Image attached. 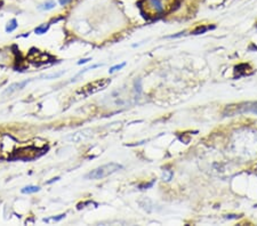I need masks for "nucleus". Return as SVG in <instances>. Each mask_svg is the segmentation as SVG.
Listing matches in <instances>:
<instances>
[{"label": "nucleus", "mask_w": 257, "mask_h": 226, "mask_svg": "<svg viewBox=\"0 0 257 226\" xmlns=\"http://www.w3.org/2000/svg\"><path fill=\"white\" fill-rule=\"evenodd\" d=\"M111 83V79L109 78H103V79H98L96 81H93L87 83L86 86L80 89L78 94H80L82 97H88L90 95H94V94L98 93L101 90H104L105 88L109 87V85Z\"/></svg>", "instance_id": "obj_3"}, {"label": "nucleus", "mask_w": 257, "mask_h": 226, "mask_svg": "<svg viewBox=\"0 0 257 226\" xmlns=\"http://www.w3.org/2000/svg\"><path fill=\"white\" fill-rule=\"evenodd\" d=\"M62 74H64V71H61V72H53V73H49V74L40 75V79L50 80V79H56V78H60V77H61Z\"/></svg>", "instance_id": "obj_9"}, {"label": "nucleus", "mask_w": 257, "mask_h": 226, "mask_svg": "<svg viewBox=\"0 0 257 226\" xmlns=\"http://www.w3.org/2000/svg\"><path fill=\"white\" fill-rule=\"evenodd\" d=\"M55 6H56V2H55V1H47L45 4L40 5L38 8L41 9V11H50V9H53Z\"/></svg>", "instance_id": "obj_10"}, {"label": "nucleus", "mask_w": 257, "mask_h": 226, "mask_svg": "<svg viewBox=\"0 0 257 226\" xmlns=\"http://www.w3.org/2000/svg\"><path fill=\"white\" fill-rule=\"evenodd\" d=\"M89 61H90V58H84V59L79 61V62H78V64H79V65H81V64H86V63H88Z\"/></svg>", "instance_id": "obj_15"}, {"label": "nucleus", "mask_w": 257, "mask_h": 226, "mask_svg": "<svg viewBox=\"0 0 257 226\" xmlns=\"http://www.w3.org/2000/svg\"><path fill=\"white\" fill-rule=\"evenodd\" d=\"M125 65H126L125 62H124V63H121V64H117V65H114V66H112L111 69L109 70V73H113V72H115V71H118V70L122 69Z\"/></svg>", "instance_id": "obj_14"}, {"label": "nucleus", "mask_w": 257, "mask_h": 226, "mask_svg": "<svg viewBox=\"0 0 257 226\" xmlns=\"http://www.w3.org/2000/svg\"><path fill=\"white\" fill-rule=\"evenodd\" d=\"M213 29V28H210V26H200V28H198L197 30H194L193 31V35H200V33H203V32H206L207 30H210Z\"/></svg>", "instance_id": "obj_13"}, {"label": "nucleus", "mask_w": 257, "mask_h": 226, "mask_svg": "<svg viewBox=\"0 0 257 226\" xmlns=\"http://www.w3.org/2000/svg\"><path fill=\"white\" fill-rule=\"evenodd\" d=\"M40 191V187L39 186H35V185H28L25 187H23L21 192L23 194H31V193H35V192H39Z\"/></svg>", "instance_id": "obj_7"}, {"label": "nucleus", "mask_w": 257, "mask_h": 226, "mask_svg": "<svg viewBox=\"0 0 257 226\" xmlns=\"http://www.w3.org/2000/svg\"><path fill=\"white\" fill-rule=\"evenodd\" d=\"M17 26H18V24H17L16 18H13V20H11V22L7 24V26H6V32H13Z\"/></svg>", "instance_id": "obj_11"}, {"label": "nucleus", "mask_w": 257, "mask_h": 226, "mask_svg": "<svg viewBox=\"0 0 257 226\" xmlns=\"http://www.w3.org/2000/svg\"><path fill=\"white\" fill-rule=\"evenodd\" d=\"M70 1H71V0H60V4H61L62 6H65V5H68Z\"/></svg>", "instance_id": "obj_16"}, {"label": "nucleus", "mask_w": 257, "mask_h": 226, "mask_svg": "<svg viewBox=\"0 0 257 226\" xmlns=\"http://www.w3.org/2000/svg\"><path fill=\"white\" fill-rule=\"evenodd\" d=\"M122 168L124 167L119 163H106V164H103L101 167H97L94 170H91L90 173L86 176V178H88V179H102L104 177H108L110 175L119 171Z\"/></svg>", "instance_id": "obj_2"}, {"label": "nucleus", "mask_w": 257, "mask_h": 226, "mask_svg": "<svg viewBox=\"0 0 257 226\" xmlns=\"http://www.w3.org/2000/svg\"><path fill=\"white\" fill-rule=\"evenodd\" d=\"M57 180H60V177H55V178H53L51 180H49V182H47L48 184H51L53 182H57Z\"/></svg>", "instance_id": "obj_17"}, {"label": "nucleus", "mask_w": 257, "mask_h": 226, "mask_svg": "<svg viewBox=\"0 0 257 226\" xmlns=\"http://www.w3.org/2000/svg\"><path fill=\"white\" fill-rule=\"evenodd\" d=\"M48 29H49V24H41L38 28H35L34 32L37 35H44V33H46L48 31Z\"/></svg>", "instance_id": "obj_12"}, {"label": "nucleus", "mask_w": 257, "mask_h": 226, "mask_svg": "<svg viewBox=\"0 0 257 226\" xmlns=\"http://www.w3.org/2000/svg\"><path fill=\"white\" fill-rule=\"evenodd\" d=\"M38 157V150L34 149L32 146L29 147H22L15 151L13 159H18V160H23V161H30L33 160Z\"/></svg>", "instance_id": "obj_4"}, {"label": "nucleus", "mask_w": 257, "mask_h": 226, "mask_svg": "<svg viewBox=\"0 0 257 226\" xmlns=\"http://www.w3.org/2000/svg\"><path fill=\"white\" fill-rule=\"evenodd\" d=\"M91 136H93V130L91 129H84V130H80V131H77V133L68 136L66 139L70 140V142H73V143H78V142H82V140L88 139Z\"/></svg>", "instance_id": "obj_5"}, {"label": "nucleus", "mask_w": 257, "mask_h": 226, "mask_svg": "<svg viewBox=\"0 0 257 226\" xmlns=\"http://www.w3.org/2000/svg\"><path fill=\"white\" fill-rule=\"evenodd\" d=\"M30 81H31V80H24V81H21V82H15V83H13V85H11L9 87L7 88L5 92H4V94H5V95H8V94L11 95V94H13L14 92H16V90L23 89Z\"/></svg>", "instance_id": "obj_6"}, {"label": "nucleus", "mask_w": 257, "mask_h": 226, "mask_svg": "<svg viewBox=\"0 0 257 226\" xmlns=\"http://www.w3.org/2000/svg\"><path fill=\"white\" fill-rule=\"evenodd\" d=\"M63 218H65V214H61V215H58V216H53V217H47V218H44L42 221H44V223H47V224H49V223H56V221H60V220H62Z\"/></svg>", "instance_id": "obj_8"}, {"label": "nucleus", "mask_w": 257, "mask_h": 226, "mask_svg": "<svg viewBox=\"0 0 257 226\" xmlns=\"http://www.w3.org/2000/svg\"><path fill=\"white\" fill-rule=\"evenodd\" d=\"M17 149V140L13 136L5 134L0 137V160L13 159V155Z\"/></svg>", "instance_id": "obj_1"}]
</instances>
